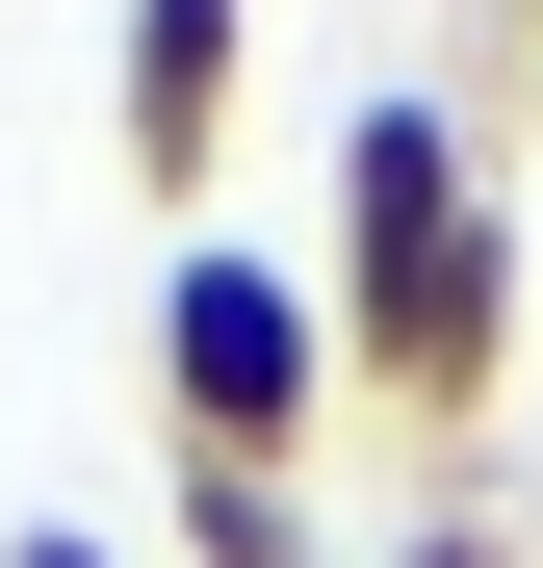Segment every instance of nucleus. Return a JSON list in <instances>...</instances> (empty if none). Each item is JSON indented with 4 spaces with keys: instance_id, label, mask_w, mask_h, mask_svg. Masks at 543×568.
<instances>
[{
    "instance_id": "obj_5",
    "label": "nucleus",
    "mask_w": 543,
    "mask_h": 568,
    "mask_svg": "<svg viewBox=\"0 0 543 568\" xmlns=\"http://www.w3.org/2000/svg\"><path fill=\"white\" fill-rule=\"evenodd\" d=\"M362 568H517V491H492V465H466V491H440L414 542H362Z\"/></svg>"
},
{
    "instance_id": "obj_6",
    "label": "nucleus",
    "mask_w": 543,
    "mask_h": 568,
    "mask_svg": "<svg viewBox=\"0 0 543 568\" xmlns=\"http://www.w3.org/2000/svg\"><path fill=\"white\" fill-rule=\"evenodd\" d=\"M0 568H130V542H104V517H27V542H0Z\"/></svg>"
},
{
    "instance_id": "obj_2",
    "label": "nucleus",
    "mask_w": 543,
    "mask_h": 568,
    "mask_svg": "<svg viewBox=\"0 0 543 568\" xmlns=\"http://www.w3.org/2000/svg\"><path fill=\"white\" fill-rule=\"evenodd\" d=\"M362 388H336V311L311 258L259 233H155V465H311Z\"/></svg>"
},
{
    "instance_id": "obj_3",
    "label": "nucleus",
    "mask_w": 543,
    "mask_h": 568,
    "mask_svg": "<svg viewBox=\"0 0 543 568\" xmlns=\"http://www.w3.org/2000/svg\"><path fill=\"white\" fill-rule=\"evenodd\" d=\"M233 78H259V0H130L104 130H130V207H155V233H208V181H233Z\"/></svg>"
},
{
    "instance_id": "obj_4",
    "label": "nucleus",
    "mask_w": 543,
    "mask_h": 568,
    "mask_svg": "<svg viewBox=\"0 0 543 568\" xmlns=\"http://www.w3.org/2000/svg\"><path fill=\"white\" fill-rule=\"evenodd\" d=\"M155 542H181V568H336L311 465H155Z\"/></svg>"
},
{
    "instance_id": "obj_1",
    "label": "nucleus",
    "mask_w": 543,
    "mask_h": 568,
    "mask_svg": "<svg viewBox=\"0 0 543 568\" xmlns=\"http://www.w3.org/2000/svg\"><path fill=\"white\" fill-rule=\"evenodd\" d=\"M311 311H336V388L389 439H492L517 336H543V233H517V181H492V130L440 104V78H362V104H336Z\"/></svg>"
},
{
    "instance_id": "obj_7",
    "label": "nucleus",
    "mask_w": 543,
    "mask_h": 568,
    "mask_svg": "<svg viewBox=\"0 0 543 568\" xmlns=\"http://www.w3.org/2000/svg\"><path fill=\"white\" fill-rule=\"evenodd\" d=\"M517 78H543V0H517Z\"/></svg>"
}]
</instances>
